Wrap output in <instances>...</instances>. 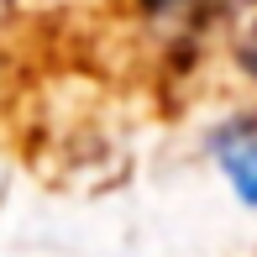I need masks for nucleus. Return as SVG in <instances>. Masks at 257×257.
<instances>
[{
  "label": "nucleus",
  "mask_w": 257,
  "mask_h": 257,
  "mask_svg": "<svg viewBox=\"0 0 257 257\" xmlns=\"http://www.w3.org/2000/svg\"><path fill=\"white\" fill-rule=\"evenodd\" d=\"M236 63H241V74L257 79V21L241 32V42H236Z\"/></svg>",
  "instance_id": "obj_2"
},
{
  "label": "nucleus",
  "mask_w": 257,
  "mask_h": 257,
  "mask_svg": "<svg viewBox=\"0 0 257 257\" xmlns=\"http://www.w3.org/2000/svg\"><path fill=\"white\" fill-rule=\"evenodd\" d=\"M215 158H220V168H226L236 200L257 205V110L247 121H231L226 132L215 137Z\"/></svg>",
  "instance_id": "obj_1"
},
{
  "label": "nucleus",
  "mask_w": 257,
  "mask_h": 257,
  "mask_svg": "<svg viewBox=\"0 0 257 257\" xmlns=\"http://www.w3.org/2000/svg\"><path fill=\"white\" fill-rule=\"evenodd\" d=\"M147 11H179V6H194V0H142Z\"/></svg>",
  "instance_id": "obj_3"
}]
</instances>
